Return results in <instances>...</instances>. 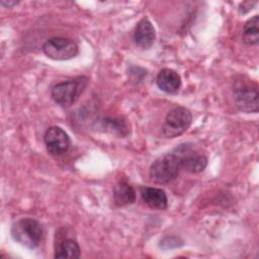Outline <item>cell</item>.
Segmentation results:
<instances>
[{
  "label": "cell",
  "instance_id": "1",
  "mask_svg": "<svg viewBox=\"0 0 259 259\" xmlns=\"http://www.w3.org/2000/svg\"><path fill=\"white\" fill-rule=\"evenodd\" d=\"M10 233L14 241L28 249L37 248L44 237L41 225L31 218H22L15 221L11 226Z\"/></svg>",
  "mask_w": 259,
  "mask_h": 259
},
{
  "label": "cell",
  "instance_id": "2",
  "mask_svg": "<svg viewBox=\"0 0 259 259\" xmlns=\"http://www.w3.org/2000/svg\"><path fill=\"white\" fill-rule=\"evenodd\" d=\"M89 82L88 77L79 76L72 80L61 82L53 86L51 90V96L53 100L62 107H69L73 105Z\"/></svg>",
  "mask_w": 259,
  "mask_h": 259
},
{
  "label": "cell",
  "instance_id": "3",
  "mask_svg": "<svg viewBox=\"0 0 259 259\" xmlns=\"http://www.w3.org/2000/svg\"><path fill=\"white\" fill-rule=\"evenodd\" d=\"M182 169L178 156L172 151L158 157L150 167V177L157 183H169L177 178Z\"/></svg>",
  "mask_w": 259,
  "mask_h": 259
},
{
  "label": "cell",
  "instance_id": "4",
  "mask_svg": "<svg viewBox=\"0 0 259 259\" xmlns=\"http://www.w3.org/2000/svg\"><path fill=\"white\" fill-rule=\"evenodd\" d=\"M192 122L191 112L183 106H177L171 109L162 126L164 137L168 139L176 138L186 132Z\"/></svg>",
  "mask_w": 259,
  "mask_h": 259
},
{
  "label": "cell",
  "instance_id": "5",
  "mask_svg": "<svg viewBox=\"0 0 259 259\" xmlns=\"http://www.w3.org/2000/svg\"><path fill=\"white\" fill-rule=\"evenodd\" d=\"M173 152L178 156L181 167L190 173H199L207 165V158L200 153L193 144L183 143L177 146Z\"/></svg>",
  "mask_w": 259,
  "mask_h": 259
},
{
  "label": "cell",
  "instance_id": "6",
  "mask_svg": "<svg viewBox=\"0 0 259 259\" xmlns=\"http://www.w3.org/2000/svg\"><path fill=\"white\" fill-rule=\"evenodd\" d=\"M42 52L52 60L66 61L75 58L78 55L79 49L73 39L55 36L46 40L42 45Z\"/></svg>",
  "mask_w": 259,
  "mask_h": 259
},
{
  "label": "cell",
  "instance_id": "7",
  "mask_svg": "<svg viewBox=\"0 0 259 259\" xmlns=\"http://www.w3.org/2000/svg\"><path fill=\"white\" fill-rule=\"evenodd\" d=\"M234 101L237 108L243 112H257L259 109L258 87L254 83L238 82L234 89Z\"/></svg>",
  "mask_w": 259,
  "mask_h": 259
},
{
  "label": "cell",
  "instance_id": "8",
  "mask_svg": "<svg viewBox=\"0 0 259 259\" xmlns=\"http://www.w3.org/2000/svg\"><path fill=\"white\" fill-rule=\"evenodd\" d=\"M45 144L47 151L53 156H62L68 152L71 140L68 134L60 126L49 127L45 133Z\"/></svg>",
  "mask_w": 259,
  "mask_h": 259
},
{
  "label": "cell",
  "instance_id": "9",
  "mask_svg": "<svg viewBox=\"0 0 259 259\" xmlns=\"http://www.w3.org/2000/svg\"><path fill=\"white\" fill-rule=\"evenodd\" d=\"M155 38L156 32L152 22L147 17L142 18L138 22L134 32V40L136 45L141 49L147 50L153 46Z\"/></svg>",
  "mask_w": 259,
  "mask_h": 259
},
{
  "label": "cell",
  "instance_id": "10",
  "mask_svg": "<svg viewBox=\"0 0 259 259\" xmlns=\"http://www.w3.org/2000/svg\"><path fill=\"white\" fill-rule=\"evenodd\" d=\"M158 87L166 93H176L181 86V78L179 74L172 69H162L156 78Z\"/></svg>",
  "mask_w": 259,
  "mask_h": 259
},
{
  "label": "cell",
  "instance_id": "11",
  "mask_svg": "<svg viewBox=\"0 0 259 259\" xmlns=\"http://www.w3.org/2000/svg\"><path fill=\"white\" fill-rule=\"evenodd\" d=\"M143 201L151 208L166 209L168 206V198L165 191L156 187H144L141 190Z\"/></svg>",
  "mask_w": 259,
  "mask_h": 259
},
{
  "label": "cell",
  "instance_id": "12",
  "mask_svg": "<svg viewBox=\"0 0 259 259\" xmlns=\"http://www.w3.org/2000/svg\"><path fill=\"white\" fill-rule=\"evenodd\" d=\"M136 191L126 181H119L113 188V200L117 206H125L136 201Z\"/></svg>",
  "mask_w": 259,
  "mask_h": 259
},
{
  "label": "cell",
  "instance_id": "13",
  "mask_svg": "<svg viewBox=\"0 0 259 259\" xmlns=\"http://www.w3.org/2000/svg\"><path fill=\"white\" fill-rule=\"evenodd\" d=\"M54 256L55 258L78 259L81 256V250L75 240L66 239L58 244Z\"/></svg>",
  "mask_w": 259,
  "mask_h": 259
},
{
  "label": "cell",
  "instance_id": "14",
  "mask_svg": "<svg viewBox=\"0 0 259 259\" xmlns=\"http://www.w3.org/2000/svg\"><path fill=\"white\" fill-rule=\"evenodd\" d=\"M243 39L248 46H257L259 42V16L248 19L243 27Z\"/></svg>",
  "mask_w": 259,
  "mask_h": 259
},
{
  "label": "cell",
  "instance_id": "15",
  "mask_svg": "<svg viewBox=\"0 0 259 259\" xmlns=\"http://www.w3.org/2000/svg\"><path fill=\"white\" fill-rule=\"evenodd\" d=\"M104 123L108 125L109 130H111L115 134H118L121 137L125 136L127 134V126L121 119L106 118V119H104Z\"/></svg>",
  "mask_w": 259,
  "mask_h": 259
},
{
  "label": "cell",
  "instance_id": "16",
  "mask_svg": "<svg viewBox=\"0 0 259 259\" xmlns=\"http://www.w3.org/2000/svg\"><path fill=\"white\" fill-rule=\"evenodd\" d=\"M18 3H19V1H4V0H1V1H0V4H1V5L5 6V7H8V8H10V7H12L13 5H16V4H18Z\"/></svg>",
  "mask_w": 259,
  "mask_h": 259
}]
</instances>
